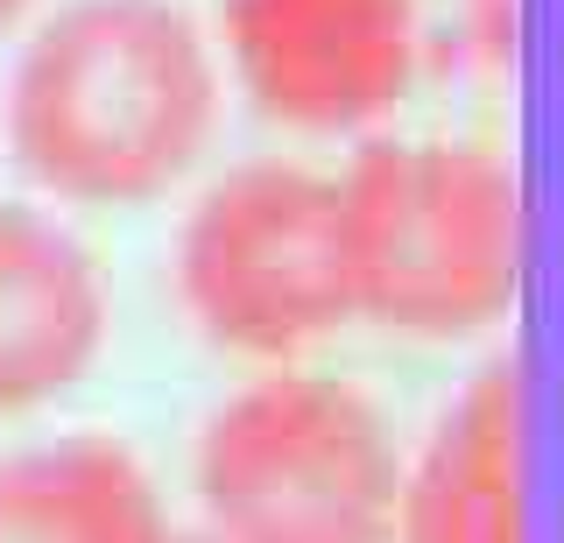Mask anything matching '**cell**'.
Returning <instances> with one entry per match:
<instances>
[{"label": "cell", "instance_id": "cell-1", "mask_svg": "<svg viewBox=\"0 0 564 543\" xmlns=\"http://www.w3.org/2000/svg\"><path fill=\"white\" fill-rule=\"evenodd\" d=\"M219 120V64L176 0H70L8 78V149L64 205H149Z\"/></svg>", "mask_w": 564, "mask_h": 543}, {"label": "cell", "instance_id": "cell-2", "mask_svg": "<svg viewBox=\"0 0 564 543\" xmlns=\"http://www.w3.org/2000/svg\"><path fill=\"white\" fill-rule=\"evenodd\" d=\"M352 318L402 339H473L522 283V198L487 149L367 142L339 177Z\"/></svg>", "mask_w": 564, "mask_h": 543}, {"label": "cell", "instance_id": "cell-3", "mask_svg": "<svg viewBox=\"0 0 564 543\" xmlns=\"http://www.w3.org/2000/svg\"><path fill=\"white\" fill-rule=\"evenodd\" d=\"M205 543H395L402 459L352 381L275 367L198 437Z\"/></svg>", "mask_w": 564, "mask_h": 543}, {"label": "cell", "instance_id": "cell-4", "mask_svg": "<svg viewBox=\"0 0 564 543\" xmlns=\"http://www.w3.org/2000/svg\"><path fill=\"white\" fill-rule=\"evenodd\" d=\"M176 290L212 346L254 360H296L352 325L339 177L304 163L226 170L184 219Z\"/></svg>", "mask_w": 564, "mask_h": 543}, {"label": "cell", "instance_id": "cell-5", "mask_svg": "<svg viewBox=\"0 0 564 543\" xmlns=\"http://www.w3.org/2000/svg\"><path fill=\"white\" fill-rule=\"evenodd\" d=\"M226 57L275 128H375L416 78V0H226Z\"/></svg>", "mask_w": 564, "mask_h": 543}, {"label": "cell", "instance_id": "cell-6", "mask_svg": "<svg viewBox=\"0 0 564 543\" xmlns=\"http://www.w3.org/2000/svg\"><path fill=\"white\" fill-rule=\"evenodd\" d=\"M106 346V283L78 234L0 198V416L50 410Z\"/></svg>", "mask_w": 564, "mask_h": 543}, {"label": "cell", "instance_id": "cell-7", "mask_svg": "<svg viewBox=\"0 0 564 543\" xmlns=\"http://www.w3.org/2000/svg\"><path fill=\"white\" fill-rule=\"evenodd\" d=\"M395 543H529L522 536V360H487L416 466L402 473Z\"/></svg>", "mask_w": 564, "mask_h": 543}, {"label": "cell", "instance_id": "cell-8", "mask_svg": "<svg viewBox=\"0 0 564 543\" xmlns=\"http://www.w3.org/2000/svg\"><path fill=\"white\" fill-rule=\"evenodd\" d=\"M170 508L113 437H57L0 459V543H141Z\"/></svg>", "mask_w": 564, "mask_h": 543}, {"label": "cell", "instance_id": "cell-9", "mask_svg": "<svg viewBox=\"0 0 564 543\" xmlns=\"http://www.w3.org/2000/svg\"><path fill=\"white\" fill-rule=\"evenodd\" d=\"M508 22H516V8H508V0H487V8H480V43L494 50V57H501V50H508V36H516Z\"/></svg>", "mask_w": 564, "mask_h": 543}, {"label": "cell", "instance_id": "cell-10", "mask_svg": "<svg viewBox=\"0 0 564 543\" xmlns=\"http://www.w3.org/2000/svg\"><path fill=\"white\" fill-rule=\"evenodd\" d=\"M141 543H205V536H184V530L170 522V530H155V536H141Z\"/></svg>", "mask_w": 564, "mask_h": 543}, {"label": "cell", "instance_id": "cell-11", "mask_svg": "<svg viewBox=\"0 0 564 543\" xmlns=\"http://www.w3.org/2000/svg\"><path fill=\"white\" fill-rule=\"evenodd\" d=\"M22 8H29V0H0V29H8V22H14Z\"/></svg>", "mask_w": 564, "mask_h": 543}]
</instances>
